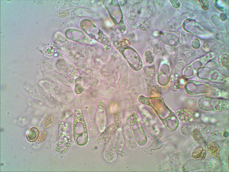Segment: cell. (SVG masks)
Returning a JSON list of instances; mask_svg holds the SVG:
<instances>
[{
    "label": "cell",
    "mask_w": 229,
    "mask_h": 172,
    "mask_svg": "<svg viewBox=\"0 0 229 172\" xmlns=\"http://www.w3.org/2000/svg\"><path fill=\"white\" fill-rule=\"evenodd\" d=\"M73 136L75 142L79 146H84L88 142L87 127L82 111L80 108L76 109L74 111Z\"/></svg>",
    "instance_id": "cell-1"
},
{
    "label": "cell",
    "mask_w": 229,
    "mask_h": 172,
    "mask_svg": "<svg viewBox=\"0 0 229 172\" xmlns=\"http://www.w3.org/2000/svg\"><path fill=\"white\" fill-rule=\"evenodd\" d=\"M210 128L208 126L193 122L185 123L181 128L182 133L185 135H192L198 140L208 134Z\"/></svg>",
    "instance_id": "cell-2"
},
{
    "label": "cell",
    "mask_w": 229,
    "mask_h": 172,
    "mask_svg": "<svg viewBox=\"0 0 229 172\" xmlns=\"http://www.w3.org/2000/svg\"><path fill=\"white\" fill-rule=\"evenodd\" d=\"M117 128L114 124H111L105 128L97 138V145L101 147L106 146L113 138Z\"/></svg>",
    "instance_id": "cell-3"
},
{
    "label": "cell",
    "mask_w": 229,
    "mask_h": 172,
    "mask_svg": "<svg viewBox=\"0 0 229 172\" xmlns=\"http://www.w3.org/2000/svg\"><path fill=\"white\" fill-rule=\"evenodd\" d=\"M69 126L68 124L65 128L63 138L57 143L56 151L60 155L66 153L69 149L71 145V137L69 133Z\"/></svg>",
    "instance_id": "cell-4"
},
{
    "label": "cell",
    "mask_w": 229,
    "mask_h": 172,
    "mask_svg": "<svg viewBox=\"0 0 229 172\" xmlns=\"http://www.w3.org/2000/svg\"><path fill=\"white\" fill-rule=\"evenodd\" d=\"M104 103L100 100L97 103V112L96 114V121L98 129L102 132L105 129L106 117L104 110Z\"/></svg>",
    "instance_id": "cell-5"
},
{
    "label": "cell",
    "mask_w": 229,
    "mask_h": 172,
    "mask_svg": "<svg viewBox=\"0 0 229 172\" xmlns=\"http://www.w3.org/2000/svg\"><path fill=\"white\" fill-rule=\"evenodd\" d=\"M185 153H181L173 155L170 158L169 162L171 167L175 171H178L184 166V164L188 159Z\"/></svg>",
    "instance_id": "cell-6"
},
{
    "label": "cell",
    "mask_w": 229,
    "mask_h": 172,
    "mask_svg": "<svg viewBox=\"0 0 229 172\" xmlns=\"http://www.w3.org/2000/svg\"><path fill=\"white\" fill-rule=\"evenodd\" d=\"M112 139L106 146L103 153L104 159L109 162H112L117 157V154L114 146V140Z\"/></svg>",
    "instance_id": "cell-7"
},
{
    "label": "cell",
    "mask_w": 229,
    "mask_h": 172,
    "mask_svg": "<svg viewBox=\"0 0 229 172\" xmlns=\"http://www.w3.org/2000/svg\"><path fill=\"white\" fill-rule=\"evenodd\" d=\"M158 37L163 43L170 45H173L177 42L176 37L170 33L159 32Z\"/></svg>",
    "instance_id": "cell-8"
},
{
    "label": "cell",
    "mask_w": 229,
    "mask_h": 172,
    "mask_svg": "<svg viewBox=\"0 0 229 172\" xmlns=\"http://www.w3.org/2000/svg\"><path fill=\"white\" fill-rule=\"evenodd\" d=\"M192 157L193 158L199 161H202L205 158L206 155V151L200 147L196 148L192 152Z\"/></svg>",
    "instance_id": "cell-9"
},
{
    "label": "cell",
    "mask_w": 229,
    "mask_h": 172,
    "mask_svg": "<svg viewBox=\"0 0 229 172\" xmlns=\"http://www.w3.org/2000/svg\"><path fill=\"white\" fill-rule=\"evenodd\" d=\"M39 134L38 129L35 127H33L29 130L27 134V139L30 142L35 141L38 137Z\"/></svg>",
    "instance_id": "cell-10"
},
{
    "label": "cell",
    "mask_w": 229,
    "mask_h": 172,
    "mask_svg": "<svg viewBox=\"0 0 229 172\" xmlns=\"http://www.w3.org/2000/svg\"><path fill=\"white\" fill-rule=\"evenodd\" d=\"M207 151L213 155L218 157L219 151V146L217 143L211 142L208 143L206 147Z\"/></svg>",
    "instance_id": "cell-11"
},
{
    "label": "cell",
    "mask_w": 229,
    "mask_h": 172,
    "mask_svg": "<svg viewBox=\"0 0 229 172\" xmlns=\"http://www.w3.org/2000/svg\"><path fill=\"white\" fill-rule=\"evenodd\" d=\"M112 110L114 115L115 124L117 128H119L121 123V118L119 111L115 106H112Z\"/></svg>",
    "instance_id": "cell-12"
},
{
    "label": "cell",
    "mask_w": 229,
    "mask_h": 172,
    "mask_svg": "<svg viewBox=\"0 0 229 172\" xmlns=\"http://www.w3.org/2000/svg\"><path fill=\"white\" fill-rule=\"evenodd\" d=\"M139 24V27L142 30L146 31L149 29V24L147 19L144 18H141Z\"/></svg>",
    "instance_id": "cell-13"
},
{
    "label": "cell",
    "mask_w": 229,
    "mask_h": 172,
    "mask_svg": "<svg viewBox=\"0 0 229 172\" xmlns=\"http://www.w3.org/2000/svg\"><path fill=\"white\" fill-rule=\"evenodd\" d=\"M153 44L155 53L157 54L161 52L162 48L160 43L157 41L155 40L153 42Z\"/></svg>",
    "instance_id": "cell-14"
},
{
    "label": "cell",
    "mask_w": 229,
    "mask_h": 172,
    "mask_svg": "<svg viewBox=\"0 0 229 172\" xmlns=\"http://www.w3.org/2000/svg\"><path fill=\"white\" fill-rule=\"evenodd\" d=\"M130 43V41L129 39L127 38H125L121 40L120 44L122 48L125 49L129 46Z\"/></svg>",
    "instance_id": "cell-15"
},
{
    "label": "cell",
    "mask_w": 229,
    "mask_h": 172,
    "mask_svg": "<svg viewBox=\"0 0 229 172\" xmlns=\"http://www.w3.org/2000/svg\"><path fill=\"white\" fill-rule=\"evenodd\" d=\"M53 122V118L52 117H49L48 118L45 120L44 124L45 128H48L50 127L52 124Z\"/></svg>",
    "instance_id": "cell-16"
},
{
    "label": "cell",
    "mask_w": 229,
    "mask_h": 172,
    "mask_svg": "<svg viewBox=\"0 0 229 172\" xmlns=\"http://www.w3.org/2000/svg\"><path fill=\"white\" fill-rule=\"evenodd\" d=\"M47 136V132L46 131L42 132L39 136L37 140L38 143L42 142L46 139Z\"/></svg>",
    "instance_id": "cell-17"
},
{
    "label": "cell",
    "mask_w": 229,
    "mask_h": 172,
    "mask_svg": "<svg viewBox=\"0 0 229 172\" xmlns=\"http://www.w3.org/2000/svg\"><path fill=\"white\" fill-rule=\"evenodd\" d=\"M200 2V4L202 8L204 10H206L208 9L209 6V2L207 0L199 1Z\"/></svg>",
    "instance_id": "cell-18"
},
{
    "label": "cell",
    "mask_w": 229,
    "mask_h": 172,
    "mask_svg": "<svg viewBox=\"0 0 229 172\" xmlns=\"http://www.w3.org/2000/svg\"><path fill=\"white\" fill-rule=\"evenodd\" d=\"M147 61L148 62H151L153 61V57L151 53L149 51H146L145 53Z\"/></svg>",
    "instance_id": "cell-19"
},
{
    "label": "cell",
    "mask_w": 229,
    "mask_h": 172,
    "mask_svg": "<svg viewBox=\"0 0 229 172\" xmlns=\"http://www.w3.org/2000/svg\"><path fill=\"white\" fill-rule=\"evenodd\" d=\"M222 63L224 66H228V57L226 55H224L222 58Z\"/></svg>",
    "instance_id": "cell-20"
},
{
    "label": "cell",
    "mask_w": 229,
    "mask_h": 172,
    "mask_svg": "<svg viewBox=\"0 0 229 172\" xmlns=\"http://www.w3.org/2000/svg\"><path fill=\"white\" fill-rule=\"evenodd\" d=\"M170 1L174 8H177L180 6V3L178 0H170Z\"/></svg>",
    "instance_id": "cell-21"
}]
</instances>
